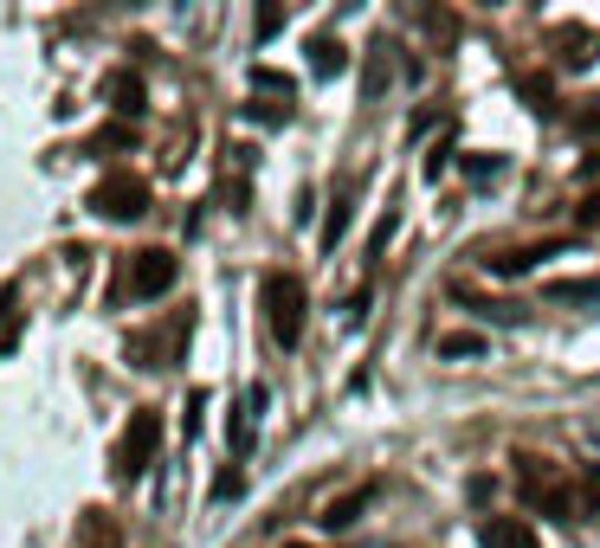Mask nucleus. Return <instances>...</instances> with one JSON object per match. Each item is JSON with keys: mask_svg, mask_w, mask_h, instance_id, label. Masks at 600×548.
Here are the masks:
<instances>
[{"mask_svg": "<svg viewBox=\"0 0 600 548\" xmlns=\"http://www.w3.org/2000/svg\"><path fill=\"white\" fill-rule=\"evenodd\" d=\"M259 310H265V329H271V342L278 349H298L303 342V278H291V271H265L259 285Z\"/></svg>", "mask_w": 600, "mask_h": 548, "instance_id": "obj_1", "label": "nucleus"}, {"mask_svg": "<svg viewBox=\"0 0 600 548\" xmlns=\"http://www.w3.org/2000/svg\"><path fill=\"white\" fill-rule=\"evenodd\" d=\"M155 445H162V413L155 406H136L130 413V426H123V438H116V452H111V465L123 484H136V477L155 465Z\"/></svg>", "mask_w": 600, "mask_h": 548, "instance_id": "obj_2", "label": "nucleus"}, {"mask_svg": "<svg viewBox=\"0 0 600 548\" xmlns=\"http://www.w3.org/2000/svg\"><path fill=\"white\" fill-rule=\"evenodd\" d=\"M91 214L143 219V214H149V182H143V175H104V182L91 187Z\"/></svg>", "mask_w": 600, "mask_h": 548, "instance_id": "obj_3", "label": "nucleus"}, {"mask_svg": "<svg viewBox=\"0 0 600 548\" xmlns=\"http://www.w3.org/2000/svg\"><path fill=\"white\" fill-rule=\"evenodd\" d=\"M175 278H182L175 252L149 246V252H130V285H123V291H130V297H162L168 285H175Z\"/></svg>", "mask_w": 600, "mask_h": 548, "instance_id": "obj_4", "label": "nucleus"}, {"mask_svg": "<svg viewBox=\"0 0 600 548\" xmlns=\"http://www.w3.org/2000/svg\"><path fill=\"white\" fill-rule=\"evenodd\" d=\"M478 542H485V548H542V536L529 529L524 516H485Z\"/></svg>", "mask_w": 600, "mask_h": 548, "instance_id": "obj_5", "label": "nucleus"}, {"mask_svg": "<svg viewBox=\"0 0 600 548\" xmlns=\"http://www.w3.org/2000/svg\"><path fill=\"white\" fill-rule=\"evenodd\" d=\"M104 97H111L116 116H143V110H149V91H143V77L136 72H111L104 77Z\"/></svg>", "mask_w": 600, "mask_h": 548, "instance_id": "obj_6", "label": "nucleus"}, {"mask_svg": "<svg viewBox=\"0 0 600 548\" xmlns=\"http://www.w3.org/2000/svg\"><path fill=\"white\" fill-rule=\"evenodd\" d=\"M556 45H562V65H588V59H600V33H588V27H562Z\"/></svg>", "mask_w": 600, "mask_h": 548, "instance_id": "obj_7", "label": "nucleus"}, {"mask_svg": "<svg viewBox=\"0 0 600 548\" xmlns=\"http://www.w3.org/2000/svg\"><path fill=\"white\" fill-rule=\"evenodd\" d=\"M542 297H556V303H600V285L594 278H556V285H542Z\"/></svg>", "mask_w": 600, "mask_h": 548, "instance_id": "obj_8", "label": "nucleus"}, {"mask_svg": "<svg viewBox=\"0 0 600 548\" xmlns=\"http://www.w3.org/2000/svg\"><path fill=\"white\" fill-rule=\"evenodd\" d=\"M362 504H369V490H355V497H337V504L323 510V529H349V523L362 516Z\"/></svg>", "mask_w": 600, "mask_h": 548, "instance_id": "obj_9", "label": "nucleus"}, {"mask_svg": "<svg viewBox=\"0 0 600 548\" xmlns=\"http://www.w3.org/2000/svg\"><path fill=\"white\" fill-rule=\"evenodd\" d=\"M342 232H349V187H342L337 200H330V219H323V246H337Z\"/></svg>", "mask_w": 600, "mask_h": 548, "instance_id": "obj_10", "label": "nucleus"}, {"mask_svg": "<svg viewBox=\"0 0 600 548\" xmlns=\"http://www.w3.org/2000/svg\"><path fill=\"white\" fill-rule=\"evenodd\" d=\"M310 65H317V77L342 72V45H337V39H317V45H310Z\"/></svg>", "mask_w": 600, "mask_h": 548, "instance_id": "obj_11", "label": "nucleus"}, {"mask_svg": "<svg viewBox=\"0 0 600 548\" xmlns=\"http://www.w3.org/2000/svg\"><path fill=\"white\" fill-rule=\"evenodd\" d=\"M485 335H439V355H478Z\"/></svg>", "mask_w": 600, "mask_h": 548, "instance_id": "obj_12", "label": "nucleus"}, {"mask_svg": "<svg viewBox=\"0 0 600 548\" xmlns=\"http://www.w3.org/2000/svg\"><path fill=\"white\" fill-rule=\"evenodd\" d=\"M524 97H529V110H542L549 104V77H524Z\"/></svg>", "mask_w": 600, "mask_h": 548, "instance_id": "obj_13", "label": "nucleus"}, {"mask_svg": "<svg viewBox=\"0 0 600 548\" xmlns=\"http://www.w3.org/2000/svg\"><path fill=\"white\" fill-rule=\"evenodd\" d=\"M278 27H285V13H278V7H265L259 20H252V33H259V39H271Z\"/></svg>", "mask_w": 600, "mask_h": 548, "instance_id": "obj_14", "label": "nucleus"}, {"mask_svg": "<svg viewBox=\"0 0 600 548\" xmlns=\"http://www.w3.org/2000/svg\"><path fill=\"white\" fill-rule=\"evenodd\" d=\"M123 143H136V136H130V130H116V123H111V130H97V143H91V148H123Z\"/></svg>", "mask_w": 600, "mask_h": 548, "instance_id": "obj_15", "label": "nucleus"}, {"mask_svg": "<svg viewBox=\"0 0 600 548\" xmlns=\"http://www.w3.org/2000/svg\"><path fill=\"white\" fill-rule=\"evenodd\" d=\"M291 548H310V542H291Z\"/></svg>", "mask_w": 600, "mask_h": 548, "instance_id": "obj_16", "label": "nucleus"}]
</instances>
